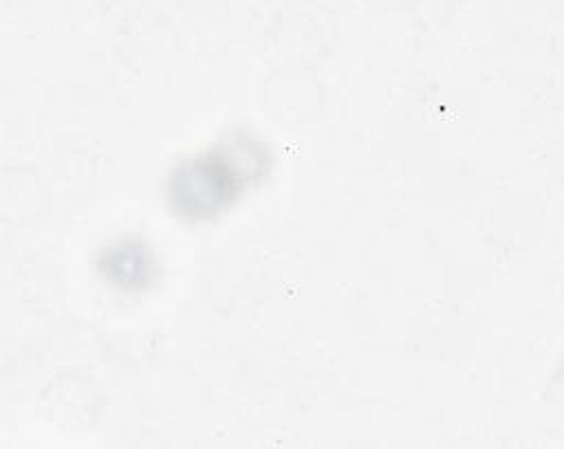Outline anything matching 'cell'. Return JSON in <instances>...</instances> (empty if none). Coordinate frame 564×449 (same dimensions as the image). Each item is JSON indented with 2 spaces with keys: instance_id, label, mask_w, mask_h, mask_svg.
Masks as SVG:
<instances>
[{
  "instance_id": "obj_1",
  "label": "cell",
  "mask_w": 564,
  "mask_h": 449,
  "mask_svg": "<svg viewBox=\"0 0 564 449\" xmlns=\"http://www.w3.org/2000/svg\"><path fill=\"white\" fill-rule=\"evenodd\" d=\"M245 185L214 152L183 158L167 176L165 198L183 220H212L227 211Z\"/></svg>"
},
{
  "instance_id": "obj_2",
  "label": "cell",
  "mask_w": 564,
  "mask_h": 449,
  "mask_svg": "<svg viewBox=\"0 0 564 449\" xmlns=\"http://www.w3.org/2000/svg\"><path fill=\"white\" fill-rule=\"evenodd\" d=\"M99 275L119 291L139 293L154 280V255L139 238H123L104 247L97 255Z\"/></svg>"
},
{
  "instance_id": "obj_3",
  "label": "cell",
  "mask_w": 564,
  "mask_h": 449,
  "mask_svg": "<svg viewBox=\"0 0 564 449\" xmlns=\"http://www.w3.org/2000/svg\"><path fill=\"white\" fill-rule=\"evenodd\" d=\"M216 154L229 165V169L240 178L242 185H247L251 178H260L267 169L264 147L249 136H236L220 143L216 147Z\"/></svg>"
}]
</instances>
